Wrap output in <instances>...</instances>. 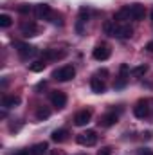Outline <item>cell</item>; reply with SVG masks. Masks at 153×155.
I'll return each mask as SVG.
<instances>
[{"mask_svg":"<svg viewBox=\"0 0 153 155\" xmlns=\"http://www.w3.org/2000/svg\"><path fill=\"white\" fill-rule=\"evenodd\" d=\"M74 76H76V69H74L72 65H63V67H60V69H56V71L52 72V78H54L56 81H61V83L70 81Z\"/></svg>","mask_w":153,"mask_h":155,"instance_id":"6da1fadb","label":"cell"},{"mask_svg":"<svg viewBox=\"0 0 153 155\" xmlns=\"http://www.w3.org/2000/svg\"><path fill=\"white\" fill-rule=\"evenodd\" d=\"M76 141L81 144V146H94L97 143V134L94 130H86L83 134H79L76 137Z\"/></svg>","mask_w":153,"mask_h":155,"instance_id":"7a4b0ae2","label":"cell"},{"mask_svg":"<svg viewBox=\"0 0 153 155\" xmlns=\"http://www.w3.org/2000/svg\"><path fill=\"white\" fill-rule=\"evenodd\" d=\"M133 35V29L128 25V24H115L114 25V33H112V36H115V38H130Z\"/></svg>","mask_w":153,"mask_h":155,"instance_id":"3957f363","label":"cell"},{"mask_svg":"<svg viewBox=\"0 0 153 155\" xmlns=\"http://www.w3.org/2000/svg\"><path fill=\"white\" fill-rule=\"evenodd\" d=\"M20 31H22V35L24 36H36L40 31V27L36 25V22H33V20H25V22H22L20 24Z\"/></svg>","mask_w":153,"mask_h":155,"instance_id":"277c9868","label":"cell"},{"mask_svg":"<svg viewBox=\"0 0 153 155\" xmlns=\"http://www.w3.org/2000/svg\"><path fill=\"white\" fill-rule=\"evenodd\" d=\"M128 11H130V18L132 20H142L144 15H146V7L142 4H130L128 5Z\"/></svg>","mask_w":153,"mask_h":155,"instance_id":"5b68a950","label":"cell"},{"mask_svg":"<svg viewBox=\"0 0 153 155\" xmlns=\"http://www.w3.org/2000/svg\"><path fill=\"white\" fill-rule=\"evenodd\" d=\"M16 45V51H18V54H20V58H29V56H34L36 54V47H33L31 43H24V41H18V43H15Z\"/></svg>","mask_w":153,"mask_h":155,"instance_id":"8992f818","label":"cell"},{"mask_svg":"<svg viewBox=\"0 0 153 155\" xmlns=\"http://www.w3.org/2000/svg\"><path fill=\"white\" fill-rule=\"evenodd\" d=\"M50 103H52V107H56L58 110L65 108V105H67V96H65V92L54 90V92L50 94Z\"/></svg>","mask_w":153,"mask_h":155,"instance_id":"52a82bcc","label":"cell"},{"mask_svg":"<svg viewBox=\"0 0 153 155\" xmlns=\"http://www.w3.org/2000/svg\"><path fill=\"white\" fill-rule=\"evenodd\" d=\"M133 114H135V117H139V119L148 117V114H150V103H148L146 99L137 101L135 107H133Z\"/></svg>","mask_w":153,"mask_h":155,"instance_id":"ba28073f","label":"cell"},{"mask_svg":"<svg viewBox=\"0 0 153 155\" xmlns=\"http://www.w3.org/2000/svg\"><path fill=\"white\" fill-rule=\"evenodd\" d=\"M92 56H94L97 61H105V60H108V58H110V47H108L106 43H99V45L94 49Z\"/></svg>","mask_w":153,"mask_h":155,"instance_id":"9c48e42d","label":"cell"},{"mask_svg":"<svg viewBox=\"0 0 153 155\" xmlns=\"http://www.w3.org/2000/svg\"><path fill=\"white\" fill-rule=\"evenodd\" d=\"M128 74H130V67H128L126 63H122V65L119 67V81L114 85L115 88H122V87L126 85V81H128V78H130Z\"/></svg>","mask_w":153,"mask_h":155,"instance_id":"30bf717a","label":"cell"},{"mask_svg":"<svg viewBox=\"0 0 153 155\" xmlns=\"http://www.w3.org/2000/svg\"><path fill=\"white\" fill-rule=\"evenodd\" d=\"M90 117H92V112L90 110H79L76 116H74V123H76V126H85V124H88L90 123Z\"/></svg>","mask_w":153,"mask_h":155,"instance_id":"8fae6325","label":"cell"},{"mask_svg":"<svg viewBox=\"0 0 153 155\" xmlns=\"http://www.w3.org/2000/svg\"><path fill=\"white\" fill-rule=\"evenodd\" d=\"M117 119H119V116L115 112H106L105 116H101V119H99V126L110 128V126H114L115 123H117Z\"/></svg>","mask_w":153,"mask_h":155,"instance_id":"7c38bea8","label":"cell"},{"mask_svg":"<svg viewBox=\"0 0 153 155\" xmlns=\"http://www.w3.org/2000/svg\"><path fill=\"white\" fill-rule=\"evenodd\" d=\"M90 88H92V92H96V94H103V92L106 90V85H105V81H103L101 78L94 76L90 79Z\"/></svg>","mask_w":153,"mask_h":155,"instance_id":"4fadbf2b","label":"cell"},{"mask_svg":"<svg viewBox=\"0 0 153 155\" xmlns=\"http://www.w3.org/2000/svg\"><path fill=\"white\" fill-rule=\"evenodd\" d=\"M34 11H36V16H38L40 20H41V18L47 20V18H50V15H52V9H50L49 4H38Z\"/></svg>","mask_w":153,"mask_h":155,"instance_id":"5bb4252c","label":"cell"},{"mask_svg":"<svg viewBox=\"0 0 153 155\" xmlns=\"http://www.w3.org/2000/svg\"><path fill=\"white\" fill-rule=\"evenodd\" d=\"M63 56H65V52L63 51H56V49H47V51L41 52V60L43 61H47V60H60Z\"/></svg>","mask_w":153,"mask_h":155,"instance_id":"9a60e30c","label":"cell"},{"mask_svg":"<svg viewBox=\"0 0 153 155\" xmlns=\"http://www.w3.org/2000/svg\"><path fill=\"white\" fill-rule=\"evenodd\" d=\"M20 105V97L18 96H4L2 97V107L4 108H15Z\"/></svg>","mask_w":153,"mask_h":155,"instance_id":"2e32d148","label":"cell"},{"mask_svg":"<svg viewBox=\"0 0 153 155\" xmlns=\"http://www.w3.org/2000/svg\"><path fill=\"white\" fill-rule=\"evenodd\" d=\"M67 135H69V130H65V128H58V130L52 132L50 139H52L54 143H63V141L67 139Z\"/></svg>","mask_w":153,"mask_h":155,"instance_id":"e0dca14e","label":"cell"},{"mask_svg":"<svg viewBox=\"0 0 153 155\" xmlns=\"http://www.w3.org/2000/svg\"><path fill=\"white\" fill-rule=\"evenodd\" d=\"M49 150V144L47 143H38L31 148V155H45Z\"/></svg>","mask_w":153,"mask_h":155,"instance_id":"ac0fdd59","label":"cell"},{"mask_svg":"<svg viewBox=\"0 0 153 155\" xmlns=\"http://www.w3.org/2000/svg\"><path fill=\"white\" fill-rule=\"evenodd\" d=\"M45 67H47V63H45L43 60H38V61H33V63L29 65V71H31V72H41Z\"/></svg>","mask_w":153,"mask_h":155,"instance_id":"d6986e66","label":"cell"},{"mask_svg":"<svg viewBox=\"0 0 153 155\" xmlns=\"http://www.w3.org/2000/svg\"><path fill=\"white\" fill-rule=\"evenodd\" d=\"M13 25V18L9 16V15H0V27L2 29H7V27H11Z\"/></svg>","mask_w":153,"mask_h":155,"instance_id":"ffe728a7","label":"cell"},{"mask_svg":"<svg viewBox=\"0 0 153 155\" xmlns=\"http://www.w3.org/2000/svg\"><path fill=\"white\" fill-rule=\"evenodd\" d=\"M49 116H50V110L45 108V107H40L38 110H36V119L38 121H43V119H47Z\"/></svg>","mask_w":153,"mask_h":155,"instance_id":"44dd1931","label":"cell"},{"mask_svg":"<svg viewBox=\"0 0 153 155\" xmlns=\"http://www.w3.org/2000/svg\"><path fill=\"white\" fill-rule=\"evenodd\" d=\"M148 72V65H139V67H135L133 71H132V74L135 78H141V76H144Z\"/></svg>","mask_w":153,"mask_h":155,"instance_id":"7402d4cb","label":"cell"},{"mask_svg":"<svg viewBox=\"0 0 153 155\" xmlns=\"http://www.w3.org/2000/svg\"><path fill=\"white\" fill-rule=\"evenodd\" d=\"M88 18H90L88 9H86V7H81V9H79V18H77V20H79V22H83V24H86V22H88Z\"/></svg>","mask_w":153,"mask_h":155,"instance_id":"603a6c76","label":"cell"},{"mask_svg":"<svg viewBox=\"0 0 153 155\" xmlns=\"http://www.w3.org/2000/svg\"><path fill=\"white\" fill-rule=\"evenodd\" d=\"M16 9H18V13H20V15H29V13L33 11V7H31L29 4H20Z\"/></svg>","mask_w":153,"mask_h":155,"instance_id":"cb8c5ba5","label":"cell"},{"mask_svg":"<svg viewBox=\"0 0 153 155\" xmlns=\"http://www.w3.org/2000/svg\"><path fill=\"white\" fill-rule=\"evenodd\" d=\"M50 18H52V24H54V25H60V27H61V25L65 24L61 15H54V13H52V15H50Z\"/></svg>","mask_w":153,"mask_h":155,"instance_id":"d4e9b609","label":"cell"},{"mask_svg":"<svg viewBox=\"0 0 153 155\" xmlns=\"http://www.w3.org/2000/svg\"><path fill=\"white\" fill-rule=\"evenodd\" d=\"M114 22H110V20H108V22H105V25H103V31H105V33H106V35H110V36H112V33H114Z\"/></svg>","mask_w":153,"mask_h":155,"instance_id":"484cf974","label":"cell"},{"mask_svg":"<svg viewBox=\"0 0 153 155\" xmlns=\"http://www.w3.org/2000/svg\"><path fill=\"white\" fill-rule=\"evenodd\" d=\"M96 76H97V78H101V79H105V78L108 76V71H106V69H99V71L96 72Z\"/></svg>","mask_w":153,"mask_h":155,"instance_id":"4316f807","label":"cell"},{"mask_svg":"<svg viewBox=\"0 0 153 155\" xmlns=\"http://www.w3.org/2000/svg\"><path fill=\"white\" fill-rule=\"evenodd\" d=\"M97 155H112V148H101Z\"/></svg>","mask_w":153,"mask_h":155,"instance_id":"83f0119b","label":"cell"},{"mask_svg":"<svg viewBox=\"0 0 153 155\" xmlns=\"http://www.w3.org/2000/svg\"><path fill=\"white\" fill-rule=\"evenodd\" d=\"M144 49H146V51H148V52H153V41H148V43H146V47H144Z\"/></svg>","mask_w":153,"mask_h":155,"instance_id":"f1b7e54d","label":"cell"},{"mask_svg":"<svg viewBox=\"0 0 153 155\" xmlns=\"http://www.w3.org/2000/svg\"><path fill=\"white\" fill-rule=\"evenodd\" d=\"M45 87H47V83H45V81H40L38 85H36V90H41V88H45Z\"/></svg>","mask_w":153,"mask_h":155,"instance_id":"f546056e","label":"cell"},{"mask_svg":"<svg viewBox=\"0 0 153 155\" xmlns=\"http://www.w3.org/2000/svg\"><path fill=\"white\" fill-rule=\"evenodd\" d=\"M15 155H31V150H20L18 153H15Z\"/></svg>","mask_w":153,"mask_h":155,"instance_id":"4dcf8cb0","label":"cell"},{"mask_svg":"<svg viewBox=\"0 0 153 155\" xmlns=\"http://www.w3.org/2000/svg\"><path fill=\"white\" fill-rule=\"evenodd\" d=\"M142 155H153V152H150V150H144V153Z\"/></svg>","mask_w":153,"mask_h":155,"instance_id":"1f68e13d","label":"cell"},{"mask_svg":"<svg viewBox=\"0 0 153 155\" xmlns=\"http://www.w3.org/2000/svg\"><path fill=\"white\" fill-rule=\"evenodd\" d=\"M151 20H153V11H151Z\"/></svg>","mask_w":153,"mask_h":155,"instance_id":"d6a6232c","label":"cell"}]
</instances>
